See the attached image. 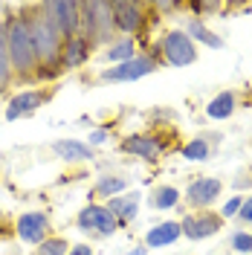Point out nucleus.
<instances>
[{"mask_svg":"<svg viewBox=\"0 0 252 255\" xmlns=\"http://www.w3.org/2000/svg\"><path fill=\"white\" fill-rule=\"evenodd\" d=\"M26 20H29L32 47H35V58H38V81H52V79H58V76H61L58 61H61L64 38L55 32V26L49 23V17L44 15L41 3L26 9Z\"/></svg>","mask_w":252,"mask_h":255,"instance_id":"1","label":"nucleus"},{"mask_svg":"<svg viewBox=\"0 0 252 255\" xmlns=\"http://www.w3.org/2000/svg\"><path fill=\"white\" fill-rule=\"evenodd\" d=\"M6 47H9V61H12L15 79L38 81V58H35V47H32L26 9L6 17Z\"/></svg>","mask_w":252,"mask_h":255,"instance_id":"2","label":"nucleus"},{"mask_svg":"<svg viewBox=\"0 0 252 255\" xmlns=\"http://www.w3.org/2000/svg\"><path fill=\"white\" fill-rule=\"evenodd\" d=\"M81 35L90 44H113L116 41V23H113L111 3H81Z\"/></svg>","mask_w":252,"mask_h":255,"instance_id":"3","label":"nucleus"},{"mask_svg":"<svg viewBox=\"0 0 252 255\" xmlns=\"http://www.w3.org/2000/svg\"><path fill=\"white\" fill-rule=\"evenodd\" d=\"M41 9L64 41L81 35V3H76V0H49V3H41Z\"/></svg>","mask_w":252,"mask_h":255,"instance_id":"4","label":"nucleus"},{"mask_svg":"<svg viewBox=\"0 0 252 255\" xmlns=\"http://www.w3.org/2000/svg\"><path fill=\"white\" fill-rule=\"evenodd\" d=\"M159 58L171 67H189V64L197 61V47L189 35L183 29H168L162 38H159Z\"/></svg>","mask_w":252,"mask_h":255,"instance_id":"5","label":"nucleus"},{"mask_svg":"<svg viewBox=\"0 0 252 255\" xmlns=\"http://www.w3.org/2000/svg\"><path fill=\"white\" fill-rule=\"evenodd\" d=\"M159 61H162V58L154 55V52H142V55H136V58H130V61H125V64L108 67V70L102 73V81H139V79H145V76H151L159 67Z\"/></svg>","mask_w":252,"mask_h":255,"instance_id":"6","label":"nucleus"},{"mask_svg":"<svg viewBox=\"0 0 252 255\" xmlns=\"http://www.w3.org/2000/svg\"><path fill=\"white\" fill-rule=\"evenodd\" d=\"M76 226L87 235H96V238H111L119 229V223L108 212V206H99V203H90V206L81 209L79 218H76Z\"/></svg>","mask_w":252,"mask_h":255,"instance_id":"7","label":"nucleus"},{"mask_svg":"<svg viewBox=\"0 0 252 255\" xmlns=\"http://www.w3.org/2000/svg\"><path fill=\"white\" fill-rule=\"evenodd\" d=\"M119 151L130 154V157H139L145 162H157L168 151V145H165V139L159 133H130V136H125L119 142Z\"/></svg>","mask_w":252,"mask_h":255,"instance_id":"8","label":"nucleus"},{"mask_svg":"<svg viewBox=\"0 0 252 255\" xmlns=\"http://www.w3.org/2000/svg\"><path fill=\"white\" fill-rule=\"evenodd\" d=\"M223 226V218L221 215H215V212H189L183 221H180V232L186 235L189 241H203V238H212V235H218Z\"/></svg>","mask_w":252,"mask_h":255,"instance_id":"9","label":"nucleus"},{"mask_svg":"<svg viewBox=\"0 0 252 255\" xmlns=\"http://www.w3.org/2000/svg\"><path fill=\"white\" fill-rule=\"evenodd\" d=\"M111 6H113V23H116V32H125V38H133L136 32H142L145 20H148L142 3L119 0V3H111Z\"/></svg>","mask_w":252,"mask_h":255,"instance_id":"10","label":"nucleus"},{"mask_svg":"<svg viewBox=\"0 0 252 255\" xmlns=\"http://www.w3.org/2000/svg\"><path fill=\"white\" fill-rule=\"evenodd\" d=\"M17 238L23 244H32L38 247L41 241L49 238V212H23L15 223Z\"/></svg>","mask_w":252,"mask_h":255,"instance_id":"11","label":"nucleus"},{"mask_svg":"<svg viewBox=\"0 0 252 255\" xmlns=\"http://www.w3.org/2000/svg\"><path fill=\"white\" fill-rule=\"evenodd\" d=\"M221 191H223L221 180H215V177H200V180H194L189 189H186V200H189V206H194L197 212H203L206 206H212V203L221 197Z\"/></svg>","mask_w":252,"mask_h":255,"instance_id":"12","label":"nucleus"},{"mask_svg":"<svg viewBox=\"0 0 252 255\" xmlns=\"http://www.w3.org/2000/svg\"><path fill=\"white\" fill-rule=\"evenodd\" d=\"M47 99H49V90H20L17 96L9 99V105H6V119L15 122L20 116H32Z\"/></svg>","mask_w":252,"mask_h":255,"instance_id":"13","label":"nucleus"},{"mask_svg":"<svg viewBox=\"0 0 252 255\" xmlns=\"http://www.w3.org/2000/svg\"><path fill=\"white\" fill-rule=\"evenodd\" d=\"M90 52H93V44H90V41H87L84 35H76V38L64 41V47H61V61H58V70H61V73L79 70L81 64H87Z\"/></svg>","mask_w":252,"mask_h":255,"instance_id":"14","label":"nucleus"},{"mask_svg":"<svg viewBox=\"0 0 252 255\" xmlns=\"http://www.w3.org/2000/svg\"><path fill=\"white\" fill-rule=\"evenodd\" d=\"M105 206H108V212L116 218L119 226H122V223H130L139 215V191H125V194H119V197H111Z\"/></svg>","mask_w":252,"mask_h":255,"instance_id":"15","label":"nucleus"},{"mask_svg":"<svg viewBox=\"0 0 252 255\" xmlns=\"http://www.w3.org/2000/svg\"><path fill=\"white\" fill-rule=\"evenodd\" d=\"M52 154L64 162H87V159H93V148L81 139H55Z\"/></svg>","mask_w":252,"mask_h":255,"instance_id":"16","label":"nucleus"},{"mask_svg":"<svg viewBox=\"0 0 252 255\" xmlns=\"http://www.w3.org/2000/svg\"><path fill=\"white\" fill-rule=\"evenodd\" d=\"M180 235H183V232H180V223H177V221L157 223V226H151V229H148V235H145V247H151V250L171 247Z\"/></svg>","mask_w":252,"mask_h":255,"instance_id":"17","label":"nucleus"},{"mask_svg":"<svg viewBox=\"0 0 252 255\" xmlns=\"http://www.w3.org/2000/svg\"><path fill=\"white\" fill-rule=\"evenodd\" d=\"M235 108H238V96L232 93V90H223V93H218L209 105H206V116L223 122V119H229V116L235 113Z\"/></svg>","mask_w":252,"mask_h":255,"instance_id":"18","label":"nucleus"},{"mask_svg":"<svg viewBox=\"0 0 252 255\" xmlns=\"http://www.w3.org/2000/svg\"><path fill=\"white\" fill-rule=\"evenodd\" d=\"M186 35H189L194 44H206V47H212V49H223V41H221V35H215V32L206 26L200 17H191L189 23H186Z\"/></svg>","mask_w":252,"mask_h":255,"instance_id":"19","label":"nucleus"},{"mask_svg":"<svg viewBox=\"0 0 252 255\" xmlns=\"http://www.w3.org/2000/svg\"><path fill=\"white\" fill-rule=\"evenodd\" d=\"M12 81H15V73L9 61V47H6V20H0V93L9 90Z\"/></svg>","mask_w":252,"mask_h":255,"instance_id":"20","label":"nucleus"},{"mask_svg":"<svg viewBox=\"0 0 252 255\" xmlns=\"http://www.w3.org/2000/svg\"><path fill=\"white\" fill-rule=\"evenodd\" d=\"M177 203H180V189H174V186H157L148 194L151 209H174Z\"/></svg>","mask_w":252,"mask_h":255,"instance_id":"21","label":"nucleus"},{"mask_svg":"<svg viewBox=\"0 0 252 255\" xmlns=\"http://www.w3.org/2000/svg\"><path fill=\"white\" fill-rule=\"evenodd\" d=\"M127 191V180L125 177H119V174H108V177H102L99 183H96V189L93 194H99V197H119V194H125Z\"/></svg>","mask_w":252,"mask_h":255,"instance_id":"22","label":"nucleus"},{"mask_svg":"<svg viewBox=\"0 0 252 255\" xmlns=\"http://www.w3.org/2000/svg\"><path fill=\"white\" fill-rule=\"evenodd\" d=\"M130 58H136V41L133 38H119L108 47V61L113 64H125Z\"/></svg>","mask_w":252,"mask_h":255,"instance_id":"23","label":"nucleus"},{"mask_svg":"<svg viewBox=\"0 0 252 255\" xmlns=\"http://www.w3.org/2000/svg\"><path fill=\"white\" fill-rule=\"evenodd\" d=\"M183 159H191V162H203V159H209V154H212V145H209V139L206 136H194L191 142L183 145Z\"/></svg>","mask_w":252,"mask_h":255,"instance_id":"24","label":"nucleus"},{"mask_svg":"<svg viewBox=\"0 0 252 255\" xmlns=\"http://www.w3.org/2000/svg\"><path fill=\"white\" fill-rule=\"evenodd\" d=\"M70 253V241L61 235H49L47 241H41L35 247V255H67Z\"/></svg>","mask_w":252,"mask_h":255,"instance_id":"25","label":"nucleus"},{"mask_svg":"<svg viewBox=\"0 0 252 255\" xmlns=\"http://www.w3.org/2000/svg\"><path fill=\"white\" fill-rule=\"evenodd\" d=\"M232 247L238 253H252V235L250 232H235L232 235Z\"/></svg>","mask_w":252,"mask_h":255,"instance_id":"26","label":"nucleus"},{"mask_svg":"<svg viewBox=\"0 0 252 255\" xmlns=\"http://www.w3.org/2000/svg\"><path fill=\"white\" fill-rule=\"evenodd\" d=\"M108 136H111V130H108V128H96V130H90V136H87V145H90V148L105 145V142H108Z\"/></svg>","mask_w":252,"mask_h":255,"instance_id":"27","label":"nucleus"},{"mask_svg":"<svg viewBox=\"0 0 252 255\" xmlns=\"http://www.w3.org/2000/svg\"><path fill=\"white\" fill-rule=\"evenodd\" d=\"M241 197H232V200H226V206H223V212H221V218H232V215H238L241 212Z\"/></svg>","mask_w":252,"mask_h":255,"instance_id":"28","label":"nucleus"},{"mask_svg":"<svg viewBox=\"0 0 252 255\" xmlns=\"http://www.w3.org/2000/svg\"><path fill=\"white\" fill-rule=\"evenodd\" d=\"M238 218L244 223H252V197H247L244 203H241V212H238Z\"/></svg>","mask_w":252,"mask_h":255,"instance_id":"29","label":"nucleus"},{"mask_svg":"<svg viewBox=\"0 0 252 255\" xmlns=\"http://www.w3.org/2000/svg\"><path fill=\"white\" fill-rule=\"evenodd\" d=\"M67 255H93V250H90L87 244H76V247H70V253Z\"/></svg>","mask_w":252,"mask_h":255,"instance_id":"30","label":"nucleus"},{"mask_svg":"<svg viewBox=\"0 0 252 255\" xmlns=\"http://www.w3.org/2000/svg\"><path fill=\"white\" fill-rule=\"evenodd\" d=\"M127 255H148V247H136V250H130Z\"/></svg>","mask_w":252,"mask_h":255,"instance_id":"31","label":"nucleus"}]
</instances>
